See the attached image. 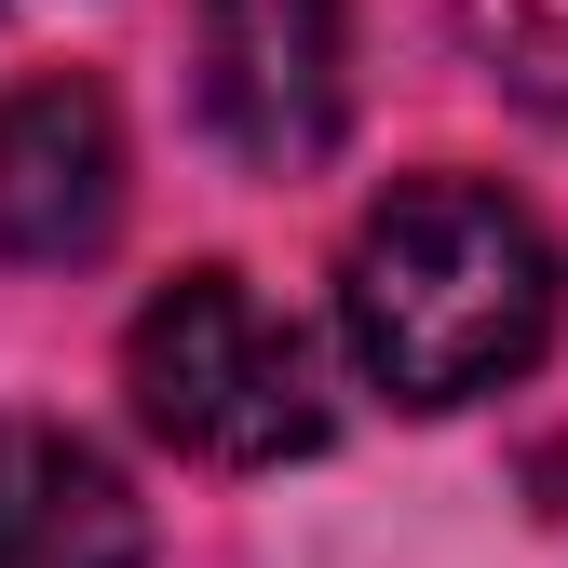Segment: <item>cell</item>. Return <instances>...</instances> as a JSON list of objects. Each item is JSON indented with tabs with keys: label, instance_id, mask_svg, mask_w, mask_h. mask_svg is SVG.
<instances>
[{
	"label": "cell",
	"instance_id": "5b68a950",
	"mask_svg": "<svg viewBox=\"0 0 568 568\" xmlns=\"http://www.w3.org/2000/svg\"><path fill=\"white\" fill-rule=\"evenodd\" d=\"M0 568H150V515L68 419H0Z\"/></svg>",
	"mask_w": 568,
	"mask_h": 568
},
{
	"label": "cell",
	"instance_id": "7a4b0ae2",
	"mask_svg": "<svg viewBox=\"0 0 568 568\" xmlns=\"http://www.w3.org/2000/svg\"><path fill=\"white\" fill-rule=\"evenodd\" d=\"M122 393H135V419H150L176 460H217V474H271V460L325 447L312 338L284 325L244 271H176L163 298L122 325Z\"/></svg>",
	"mask_w": 568,
	"mask_h": 568
},
{
	"label": "cell",
	"instance_id": "8992f818",
	"mask_svg": "<svg viewBox=\"0 0 568 568\" xmlns=\"http://www.w3.org/2000/svg\"><path fill=\"white\" fill-rule=\"evenodd\" d=\"M434 14L460 28V54H474L501 95L568 109V0H434Z\"/></svg>",
	"mask_w": 568,
	"mask_h": 568
},
{
	"label": "cell",
	"instance_id": "277c9868",
	"mask_svg": "<svg viewBox=\"0 0 568 568\" xmlns=\"http://www.w3.org/2000/svg\"><path fill=\"white\" fill-rule=\"evenodd\" d=\"M122 231V109L82 68H41V82L0 95V257L28 271H82Z\"/></svg>",
	"mask_w": 568,
	"mask_h": 568
},
{
	"label": "cell",
	"instance_id": "3957f363",
	"mask_svg": "<svg viewBox=\"0 0 568 568\" xmlns=\"http://www.w3.org/2000/svg\"><path fill=\"white\" fill-rule=\"evenodd\" d=\"M338 109H352V14L338 0H203V122L257 176L325 163Z\"/></svg>",
	"mask_w": 568,
	"mask_h": 568
},
{
	"label": "cell",
	"instance_id": "6da1fadb",
	"mask_svg": "<svg viewBox=\"0 0 568 568\" xmlns=\"http://www.w3.org/2000/svg\"><path fill=\"white\" fill-rule=\"evenodd\" d=\"M555 231L487 176H406L338 257V338L393 406H474L555 338Z\"/></svg>",
	"mask_w": 568,
	"mask_h": 568
}]
</instances>
